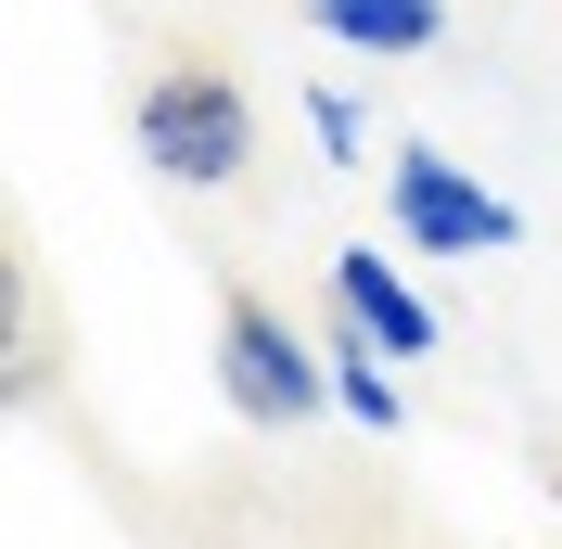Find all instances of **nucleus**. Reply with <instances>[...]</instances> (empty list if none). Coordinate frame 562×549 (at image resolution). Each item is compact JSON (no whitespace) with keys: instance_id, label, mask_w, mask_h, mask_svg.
<instances>
[{"instance_id":"39448f33","label":"nucleus","mask_w":562,"mask_h":549,"mask_svg":"<svg viewBox=\"0 0 562 549\" xmlns=\"http://www.w3.org/2000/svg\"><path fill=\"white\" fill-rule=\"evenodd\" d=\"M346 52H435L448 38V0H307Z\"/></svg>"},{"instance_id":"0eeeda50","label":"nucleus","mask_w":562,"mask_h":549,"mask_svg":"<svg viewBox=\"0 0 562 549\" xmlns=\"http://www.w3.org/2000/svg\"><path fill=\"white\" fill-rule=\"evenodd\" d=\"M333 396H346V410L371 422V435H396V422H409V410H396V371H384V345L358 333V320L333 333Z\"/></svg>"},{"instance_id":"20e7f679","label":"nucleus","mask_w":562,"mask_h":549,"mask_svg":"<svg viewBox=\"0 0 562 549\" xmlns=\"http://www.w3.org/2000/svg\"><path fill=\"white\" fill-rule=\"evenodd\" d=\"M333 307H346L358 333L384 345V358H435V307H422L409 281H396L384 256H371V243H358V256H333Z\"/></svg>"},{"instance_id":"f257e3e1","label":"nucleus","mask_w":562,"mask_h":549,"mask_svg":"<svg viewBox=\"0 0 562 549\" xmlns=\"http://www.w3.org/2000/svg\"><path fill=\"white\" fill-rule=\"evenodd\" d=\"M128 141H140V167H154V179L231 192V179L256 167V103H244V77L217 65V52H179V65H154V77H140Z\"/></svg>"},{"instance_id":"423d86ee","label":"nucleus","mask_w":562,"mask_h":549,"mask_svg":"<svg viewBox=\"0 0 562 549\" xmlns=\"http://www.w3.org/2000/svg\"><path fill=\"white\" fill-rule=\"evenodd\" d=\"M0 294H13V371H0V396L38 410V396H52V294H38V256H26V243H13Z\"/></svg>"},{"instance_id":"f03ea898","label":"nucleus","mask_w":562,"mask_h":549,"mask_svg":"<svg viewBox=\"0 0 562 549\" xmlns=\"http://www.w3.org/2000/svg\"><path fill=\"white\" fill-rule=\"evenodd\" d=\"M217 396H231L256 435H307L319 396H333V371L307 358V333H294L256 281H217Z\"/></svg>"},{"instance_id":"7ed1b4c3","label":"nucleus","mask_w":562,"mask_h":549,"mask_svg":"<svg viewBox=\"0 0 562 549\" xmlns=\"http://www.w3.org/2000/svg\"><path fill=\"white\" fill-rule=\"evenodd\" d=\"M396 243L409 256H512L525 217L498 205L486 179H460L435 141H396Z\"/></svg>"},{"instance_id":"6e6552de","label":"nucleus","mask_w":562,"mask_h":549,"mask_svg":"<svg viewBox=\"0 0 562 549\" xmlns=\"http://www.w3.org/2000/svg\"><path fill=\"white\" fill-rule=\"evenodd\" d=\"M307 128L333 141V154H358V103H346V90H319V103H307Z\"/></svg>"}]
</instances>
